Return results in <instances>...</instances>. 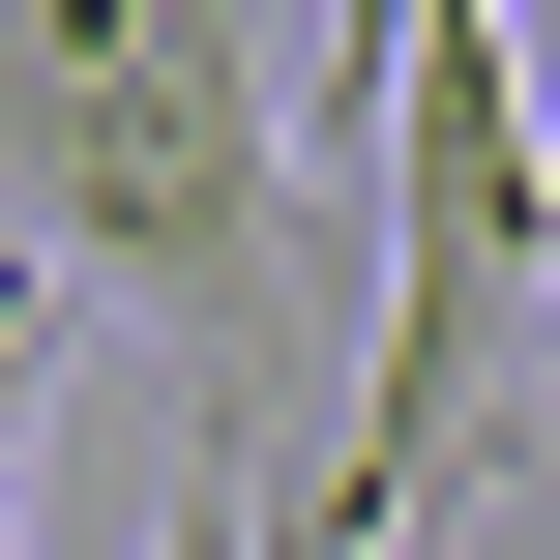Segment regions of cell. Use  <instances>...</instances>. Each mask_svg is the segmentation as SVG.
Wrapping results in <instances>:
<instances>
[{
	"mask_svg": "<svg viewBox=\"0 0 560 560\" xmlns=\"http://www.w3.org/2000/svg\"><path fill=\"white\" fill-rule=\"evenodd\" d=\"M295 30L177 0V30H0V266L177 325L207 384L295 325Z\"/></svg>",
	"mask_w": 560,
	"mask_h": 560,
	"instance_id": "cell-1",
	"label": "cell"
},
{
	"mask_svg": "<svg viewBox=\"0 0 560 560\" xmlns=\"http://www.w3.org/2000/svg\"><path fill=\"white\" fill-rule=\"evenodd\" d=\"M148 560H266V472L207 443V472H177V532H148Z\"/></svg>",
	"mask_w": 560,
	"mask_h": 560,
	"instance_id": "cell-3",
	"label": "cell"
},
{
	"mask_svg": "<svg viewBox=\"0 0 560 560\" xmlns=\"http://www.w3.org/2000/svg\"><path fill=\"white\" fill-rule=\"evenodd\" d=\"M30 443H59V295L0 266V560H30Z\"/></svg>",
	"mask_w": 560,
	"mask_h": 560,
	"instance_id": "cell-2",
	"label": "cell"
},
{
	"mask_svg": "<svg viewBox=\"0 0 560 560\" xmlns=\"http://www.w3.org/2000/svg\"><path fill=\"white\" fill-rule=\"evenodd\" d=\"M532 295H560V30H532Z\"/></svg>",
	"mask_w": 560,
	"mask_h": 560,
	"instance_id": "cell-4",
	"label": "cell"
}]
</instances>
